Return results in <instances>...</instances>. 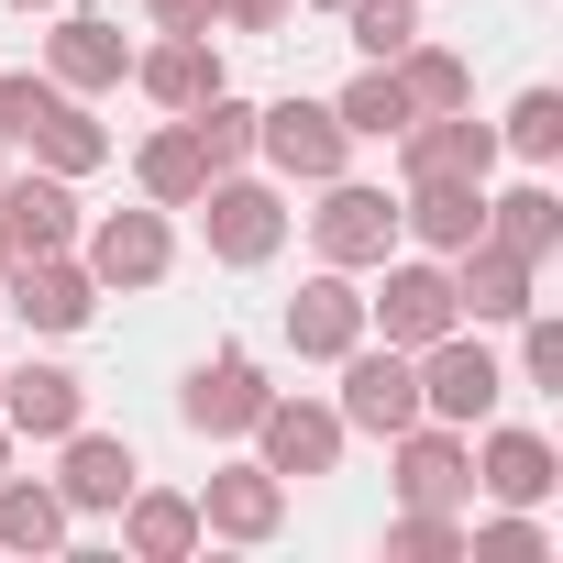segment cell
<instances>
[{"label":"cell","mask_w":563,"mask_h":563,"mask_svg":"<svg viewBox=\"0 0 563 563\" xmlns=\"http://www.w3.org/2000/svg\"><path fill=\"white\" fill-rule=\"evenodd\" d=\"M0 144H23V155L56 166V177L111 166V122H100L78 89H56V78H0Z\"/></svg>","instance_id":"1"},{"label":"cell","mask_w":563,"mask_h":563,"mask_svg":"<svg viewBox=\"0 0 563 563\" xmlns=\"http://www.w3.org/2000/svg\"><path fill=\"white\" fill-rule=\"evenodd\" d=\"M188 210L210 232V265H276V243H288V199H276V177H243V166H221Z\"/></svg>","instance_id":"2"},{"label":"cell","mask_w":563,"mask_h":563,"mask_svg":"<svg viewBox=\"0 0 563 563\" xmlns=\"http://www.w3.org/2000/svg\"><path fill=\"white\" fill-rule=\"evenodd\" d=\"M243 442H254V464H265V475L321 486V475L343 464V442H354V431H343V409H332V398H288V387H276V398L254 409V431H243Z\"/></svg>","instance_id":"3"},{"label":"cell","mask_w":563,"mask_h":563,"mask_svg":"<svg viewBox=\"0 0 563 563\" xmlns=\"http://www.w3.org/2000/svg\"><path fill=\"white\" fill-rule=\"evenodd\" d=\"M78 265L100 276V299L166 288V265H177V232H166V210H155V199H144V210H100V221H78Z\"/></svg>","instance_id":"4"},{"label":"cell","mask_w":563,"mask_h":563,"mask_svg":"<svg viewBox=\"0 0 563 563\" xmlns=\"http://www.w3.org/2000/svg\"><path fill=\"white\" fill-rule=\"evenodd\" d=\"M464 310H453V265L442 254H387V288L365 299V332L376 343H398V354H420V343H442Z\"/></svg>","instance_id":"5"},{"label":"cell","mask_w":563,"mask_h":563,"mask_svg":"<svg viewBox=\"0 0 563 563\" xmlns=\"http://www.w3.org/2000/svg\"><path fill=\"white\" fill-rule=\"evenodd\" d=\"M497 398H508V365L453 321L442 343H420V420H453V431H475V420H497Z\"/></svg>","instance_id":"6"},{"label":"cell","mask_w":563,"mask_h":563,"mask_svg":"<svg viewBox=\"0 0 563 563\" xmlns=\"http://www.w3.org/2000/svg\"><path fill=\"white\" fill-rule=\"evenodd\" d=\"M254 155L276 166V177H288V188H321V177H343V155H354V133L332 122V100H265L254 111Z\"/></svg>","instance_id":"7"},{"label":"cell","mask_w":563,"mask_h":563,"mask_svg":"<svg viewBox=\"0 0 563 563\" xmlns=\"http://www.w3.org/2000/svg\"><path fill=\"white\" fill-rule=\"evenodd\" d=\"M310 243H321V265L365 276V265H387V254H398V199H387V188H365V177H321Z\"/></svg>","instance_id":"8"},{"label":"cell","mask_w":563,"mask_h":563,"mask_svg":"<svg viewBox=\"0 0 563 563\" xmlns=\"http://www.w3.org/2000/svg\"><path fill=\"white\" fill-rule=\"evenodd\" d=\"M332 409H343V431H376V442L409 431V420H420V354H398V343L365 332V343L343 354V398H332Z\"/></svg>","instance_id":"9"},{"label":"cell","mask_w":563,"mask_h":563,"mask_svg":"<svg viewBox=\"0 0 563 563\" xmlns=\"http://www.w3.org/2000/svg\"><path fill=\"white\" fill-rule=\"evenodd\" d=\"M387 453H398V508H475V431L409 420L387 431Z\"/></svg>","instance_id":"10"},{"label":"cell","mask_w":563,"mask_h":563,"mask_svg":"<svg viewBox=\"0 0 563 563\" xmlns=\"http://www.w3.org/2000/svg\"><path fill=\"white\" fill-rule=\"evenodd\" d=\"M78 177H56V166H0V243H12V265L23 254H78Z\"/></svg>","instance_id":"11"},{"label":"cell","mask_w":563,"mask_h":563,"mask_svg":"<svg viewBox=\"0 0 563 563\" xmlns=\"http://www.w3.org/2000/svg\"><path fill=\"white\" fill-rule=\"evenodd\" d=\"M265 398H276V387H265V365H254L243 343H221L210 365H188V387H177V420H188L199 442H243Z\"/></svg>","instance_id":"12"},{"label":"cell","mask_w":563,"mask_h":563,"mask_svg":"<svg viewBox=\"0 0 563 563\" xmlns=\"http://www.w3.org/2000/svg\"><path fill=\"white\" fill-rule=\"evenodd\" d=\"M0 310H12L23 332H89L100 321V276L78 254H23L12 288H0Z\"/></svg>","instance_id":"13"},{"label":"cell","mask_w":563,"mask_h":563,"mask_svg":"<svg viewBox=\"0 0 563 563\" xmlns=\"http://www.w3.org/2000/svg\"><path fill=\"white\" fill-rule=\"evenodd\" d=\"M365 343V288L343 265H321V276H299V299H288V354L299 365H343Z\"/></svg>","instance_id":"14"},{"label":"cell","mask_w":563,"mask_h":563,"mask_svg":"<svg viewBox=\"0 0 563 563\" xmlns=\"http://www.w3.org/2000/svg\"><path fill=\"white\" fill-rule=\"evenodd\" d=\"M288 530V475H265V464H221L199 486V541H276Z\"/></svg>","instance_id":"15"},{"label":"cell","mask_w":563,"mask_h":563,"mask_svg":"<svg viewBox=\"0 0 563 563\" xmlns=\"http://www.w3.org/2000/svg\"><path fill=\"white\" fill-rule=\"evenodd\" d=\"M398 177H497V122H475V100L464 111H420L409 133H398Z\"/></svg>","instance_id":"16"},{"label":"cell","mask_w":563,"mask_h":563,"mask_svg":"<svg viewBox=\"0 0 563 563\" xmlns=\"http://www.w3.org/2000/svg\"><path fill=\"white\" fill-rule=\"evenodd\" d=\"M144 486V464H133V442L122 431H67V464H56V497H67V519H111L122 497Z\"/></svg>","instance_id":"17"},{"label":"cell","mask_w":563,"mask_h":563,"mask_svg":"<svg viewBox=\"0 0 563 563\" xmlns=\"http://www.w3.org/2000/svg\"><path fill=\"white\" fill-rule=\"evenodd\" d=\"M442 265H453V310H464V332L519 321V310H530V276H541V265H519V254H508V243H486V232H475L464 254H442Z\"/></svg>","instance_id":"18"},{"label":"cell","mask_w":563,"mask_h":563,"mask_svg":"<svg viewBox=\"0 0 563 563\" xmlns=\"http://www.w3.org/2000/svg\"><path fill=\"white\" fill-rule=\"evenodd\" d=\"M0 420H12V442H67L89 420V387L67 365H0Z\"/></svg>","instance_id":"19"},{"label":"cell","mask_w":563,"mask_h":563,"mask_svg":"<svg viewBox=\"0 0 563 563\" xmlns=\"http://www.w3.org/2000/svg\"><path fill=\"white\" fill-rule=\"evenodd\" d=\"M45 78H56V89H78V100L122 89V78H133V45H122V23H100V12H67V23L45 34Z\"/></svg>","instance_id":"20"},{"label":"cell","mask_w":563,"mask_h":563,"mask_svg":"<svg viewBox=\"0 0 563 563\" xmlns=\"http://www.w3.org/2000/svg\"><path fill=\"white\" fill-rule=\"evenodd\" d=\"M486 431V420H475ZM563 486V453L541 442V431H486L475 442V497H497V508H541Z\"/></svg>","instance_id":"21"},{"label":"cell","mask_w":563,"mask_h":563,"mask_svg":"<svg viewBox=\"0 0 563 563\" xmlns=\"http://www.w3.org/2000/svg\"><path fill=\"white\" fill-rule=\"evenodd\" d=\"M133 89H144L155 111H199V100L221 89V45H210V34H155V45L133 56Z\"/></svg>","instance_id":"22"},{"label":"cell","mask_w":563,"mask_h":563,"mask_svg":"<svg viewBox=\"0 0 563 563\" xmlns=\"http://www.w3.org/2000/svg\"><path fill=\"white\" fill-rule=\"evenodd\" d=\"M398 232H420V254H464V243L486 232V188H475V177H409Z\"/></svg>","instance_id":"23"},{"label":"cell","mask_w":563,"mask_h":563,"mask_svg":"<svg viewBox=\"0 0 563 563\" xmlns=\"http://www.w3.org/2000/svg\"><path fill=\"white\" fill-rule=\"evenodd\" d=\"M111 519H122V552L133 563H188L199 552V497H177V486H133Z\"/></svg>","instance_id":"24"},{"label":"cell","mask_w":563,"mask_h":563,"mask_svg":"<svg viewBox=\"0 0 563 563\" xmlns=\"http://www.w3.org/2000/svg\"><path fill=\"white\" fill-rule=\"evenodd\" d=\"M486 243H508L519 265H552V243H563V199H552L541 177H519V188H486Z\"/></svg>","instance_id":"25"},{"label":"cell","mask_w":563,"mask_h":563,"mask_svg":"<svg viewBox=\"0 0 563 563\" xmlns=\"http://www.w3.org/2000/svg\"><path fill=\"white\" fill-rule=\"evenodd\" d=\"M67 497L56 475H0V552H67Z\"/></svg>","instance_id":"26"},{"label":"cell","mask_w":563,"mask_h":563,"mask_svg":"<svg viewBox=\"0 0 563 563\" xmlns=\"http://www.w3.org/2000/svg\"><path fill=\"white\" fill-rule=\"evenodd\" d=\"M133 188H144L155 210H188V199L210 188V155L188 144V122H166V133H144V144H133Z\"/></svg>","instance_id":"27"},{"label":"cell","mask_w":563,"mask_h":563,"mask_svg":"<svg viewBox=\"0 0 563 563\" xmlns=\"http://www.w3.org/2000/svg\"><path fill=\"white\" fill-rule=\"evenodd\" d=\"M332 122L354 133V144H398L420 111H409V89H398V67H354V89L332 100Z\"/></svg>","instance_id":"28"},{"label":"cell","mask_w":563,"mask_h":563,"mask_svg":"<svg viewBox=\"0 0 563 563\" xmlns=\"http://www.w3.org/2000/svg\"><path fill=\"white\" fill-rule=\"evenodd\" d=\"M177 122H188V144H199V155H210V177H221V166H243V155H254V100H232V78H221V89H210V100H199V111H177Z\"/></svg>","instance_id":"29"},{"label":"cell","mask_w":563,"mask_h":563,"mask_svg":"<svg viewBox=\"0 0 563 563\" xmlns=\"http://www.w3.org/2000/svg\"><path fill=\"white\" fill-rule=\"evenodd\" d=\"M398 89H409V111H464V100H475V67H464L453 45H409V56H398Z\"/></svg>","instance_id":"30"},{"label":"cell","mask_w":563,"mask_h":563,"mask_svg":"<svg viewBox=\"0 0 563 563\" xmlns=\"http://www.w3.org/2000/svg\"><path fill=\"white\" fill-rule=\"evenodd\" d=\"M497 155L552 166V155H563V89H519V100H508V122H497Z\"/></svg>","instance_id":"31"},{"label":"cell","mask_w":563,"mask_h":563,"mask_svg":"<svg viewBox=\"0 0 563 563\" xmlns=\"http://www.w3.org/2000/svg\"><path fill=\"white\" fill-rule=\"evenodd\" d=\"M343 23H354V56L365 67H398L420 45V0H343Z\"/></svg>","instance_id":"32"},{"label":"cell","mask_w":563,"mask_h":563,"mask_svg":"<svg viewBox=\"0 0 563 563\" xmlns=\"http://www.w3.org/2000/svg\"><path fill=\"white\" fill-rule=\"evenodd\" d=\"M464 552L475 563H552V530L530 508H497V519H464Z\"/></svg>","instance_id":"33"},{"label":"cell","mask_w":563,"mask_h":563,"mask_svg":"<svg viewBox=\"0 0 563 563\" xmlns=\"http://www.w3.org/2000/svg\"><path fill=\"white\" fill-rule=\"evenodd\" d=\"M508 387H530V398H563V321H552L541 299L519 310V376H508Z\"/></svg>","instance_id":"34"},{"label":"cell","mask_w":563,"mask_h":563,"mask_svg":"<svg viewBox=\"0 0 563 563\" xmlns=\"http://www.w3.org/2000/svg\"><path fill=\"white\" fill-rule=\"evenodd\" d=\"M387 563H464V508H409L387 530Z\"/></svg>","instance_id":"35"},{"label":"cell","mask_w":563,"mask_h":563,"mask_svg":"<svg viewBox=\"0 0 563 563\" xmlns=\"http://www.w3.org/2000/svg\"><path fill=\"white\" fill-rule=\"evenodd\" d=\"M288 12H299V0H221L232 34H288Z\"/></svg>","instance_id":"36"},{"label":"cell","mask_w":563,"mask_h":563,"mask_svg":"<svg viewBox=\"0 0 563 563\" xmlns=\"http://www.w3.org/2000/svg\"><path fill=\"white\" fill-rule=\"evenodd\" d=\"M144 12H155V34H210L221 0H144Z\"/></svg>","instance_id":"37"},{"label":"cell","mask_w":563,"mask_h":563,"mask_svg":"<svg viewBox=\"0 0 563 563\" xmlns=\"http://www.w3.org/2000/svg\"><path fill=\"white\" fill-rule=\"evenodd\" d=\"M0 475H12V420H0Z\"/></svg>","instance_id":"38"},{"label":"cell","mask_w":563,"mask_h":563,"mask_svg":"<svg viewBox=\"0 0 563 563\" xmlns=\"http://www.w3.org/2000/svg\"><path fill=\"white\" fill-rule=\"evenodd\" d=\"M12 12H67V0H12Z\"/></svg>","instance_id":"39"},{"label":"cell","mask_w":563,"mask_h":563,"mask_svg":"<svg viewBox=\"0 0 563 563\" xmlns=\"http://www.w3.org/2000/svg\"><path fill=\"white\" fill-rule=\"evenodd\" d=\"M0 288H12V243H0Z\"/></svg>","instance_id":"40"},{"label":"cell","mask_w":563,"mask_h":563,"mask_svg":"<svg viewBox=\"0 0 563 563\" xmlns=\"http://www.w3.org/2000/svg\"><path fill=\"white\" fill-rule=\"evenodd\" d=\"M299 12H343V0H299Z\"/></svg>","instance_id":"41"}]
</instances>
